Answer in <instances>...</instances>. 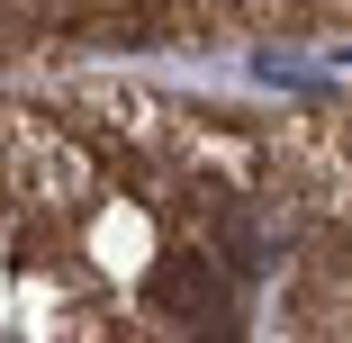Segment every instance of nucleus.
Returning a JSON list of instances; mask_svg holds the SVG:
<instances>
[{
  "label": "nucleus",
  "instance_id": "nucleus-1",
  "mask_svg": "<svg viewBox=\"0 0 352 343\" xmlns=\"http://www.w3.org/2000/svg\"><path fill=\"white\" fill-rule=\"evenodd\" d=\"M145 298H154V316H172V325H226V316H235V298H226V280H217L208 253H163L154 280H145Z\"/></svg>",
  "mask_w": 352,
  "mask_h": 343
}]
</instances>
